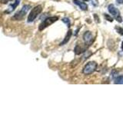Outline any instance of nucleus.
Returning a JSON list of instances; mask_svg holds the SVG:
<instances>
[{"mask_svg": "<svg viewBox=\"0 0 123 115\" xmlns=\"http://www.w3.org/2000/svg\"><path fill=\"white\" fill-rule=\"evenodd\" d=\"M42 6L38 5V6H35L33 9L31 10L30 13H29V16H28V19H27L28 22H32L35 19L37 18L38 15L42 12Z\"/></svg>", "mask_w": 123, "mask_h": 115, "instance_id": "f257e3e1", "label": "nucleus"}, {"mask_svg": "<svg viewBox=\"0 0 123 115\" xmlns=\"http://www.w3.org/2000/svg\"><path fill=\"white\" fill-rule=\"evenodd\" d=\"M58 19H59V17L58 16H52V17H49L47 18H45V20L39 25V26H38V30L42 31L45 28H47L48 26L53 24L54 22H55Z\"/></svg>", "mask_w": 123, "mask_h": 115, "instance_id": "f03ea898", "label": "nucleus"}, {"mask_svg": "<svg viewBox=\"0 0 123 115\" xmlns=\"http://www.w3.org/2000/svg\"><path fill=\"white\" fill-rule=\"evenodd\" d=\"M98 64L95 61H89L88 63L86 64V66L83 68V74L85 75H90L92 73H93L96 69H97Z\"/></svg>", "mask_w": 123, "mask_h": 115, "instance_id": "7ed1b4c3", "label": "nucleus"}, {"mask_svg": "<svg viewBox=\"0 0 123 115\" xmlns=\"http://www.w3.org/2000/svg\"><path fill=\"white\" fill-rule=\"evenodd\" d=\"M29 9H30V6L29 5H25L20 11L15 14V15L12 17V19L13 20H22V19L24 18L27 12L29 11Z\"/></svg>", "mask_w": 123, "mask_h": 115, "instance_id": "20e7f679", "label": "nucleus"}, {"mask_svg": "<svg viewBox=\"0 0 123 115\" xmlns=\"http://www.w3.org/2000/svg\"><path fill=\"white\" fill-rule=\"evenodd\" d=\"M108 10H109V12L115 17V18L116 19L117 22H122V18L120 15V13H119V11L115 7L113 4H110V5L108 6Z\"/></svg>", "mask_w": 123, "mask_h": 115, "instance_id": "39448f33", "label": "nucleus"}, {"mask_svg": "<svg viewBox=\"0 0 123 115\" xmlns=\"http://www.w3.org/2000/svg\"><path fill=\"white\" fill-rule=\"evenodd\" d=\"M83 40L86 45H90L93 43L95 38H93L92 32H89V31H87V32H86L83 34Z\"/></svg>", "mask_w": 123, "mask_h": 115, "instance_id": "423d86ee", "label": "nucleus"}, {"mask_svg": "<svg viewBox=\"0 0 123 115\" xmlns=\"http://www.w3.org/2000/svg\"><path fill=\"white\" fill-rule=\"evenodd\" d=\"M73 2H74L75 5L79 6L80 7V9H82V10L86 11V10L88 9L87 4H86L84 2H80V1H79V0H73Z\"/></svg>", "mask_w": 123, "mask_h": 115, "instance_id": "0eeeda50", "label": "nucleus"}, {"mask_svg": "<svg viewBox=\"0 0 123 115\" xmlns=\"http://www.w3.org/2000/svg\"><path fill=\"white\" fill-rule=\"evenodd\" d=\"M72 34V30H69L68 32H67L66 35H65V38L63 39V41L60 43V45H65L66 43H68V41H69V39H70Z\"/></svg>", "mask_w": 123, "mask_h": 115, "instance_id": "6e6552de", "label": "nucleus"}, {"mask_svg": "<svg viewBox=\"0 0 123 115\" xmlns=\"http://www.w3.org/2000/svg\"><path fill=\"white\" fill-rule=\"evenodd\" d=\"M85 51H86V49L82 48L79 45H77L75 47V53L76 54V55H80L81 53L84 52Z\"/></svg>", "mask_w": 123, "mask_h": 115, "instance_id": "1a4fd4ad", "label": "nucleus"}, {"mask_svg": "<svg viewBox=\"0 0 123 115\" xmlns=\"http://www.w3.org/2000/svg\"><path fill=\"white\" fill-rule=\"evenodd\" d=\"M19 4V0H16L13 4H12V5H10V6H9V10L7 12H11L12 11H13V10H15V9L16 8L17 6H18V5Z\"/></svg>", "mask_w": 123, "mask_h": 115, "instance_id": "9d476101", "label": "nucleus"}, {"mask_svg": "<svg viewBox=\"0 0 123 115\" xmlns=\"http://www.w3.org/2000/svg\"><path fill=\"white\" fill-rule=\"evenodd\" d=\"M115 84H123V75L118 76L115 79Z\"/></svg>", "mask_w": 123, "mask_h": 115, "instance_id": "9b49d317", "label": "nucleus"}, {"mask_svg": "<svg viewBox=\"0 0 123 115\" xmlns=\"http://www.w3.org/2000/svg\"><path fill=\"white\" fill-rule=\"evenodd\" d=\"M115 30H116L117 32L120 34L121 35H123V29L122 28H121V27H119V26H115Z\"/></svg>", "mask_w": 123, "mask_h": 115, "instance_id": "f8f14e48", "label": "nucleus"}, {"mask_svg": "<svg viewBox=\"0 0 123 115\" xmlns=\"http://www.w3.org/2000/svg\"><path fill=\"white\" fill-rule=\"evenodd\" d=\"M62 22L64 23H65V24L68 25V28L70 27V20H69V18H62Z\"/></svg>", "mask_w": 123, "mask_h": 115, "instance_id": "ddd939ff", "label": "nucleus"}, {"mask_svg": "<svg viewBox=\"0 0 123 115\" xmlns=\"http://www.w3.org/2000/svg\"><path fill=\"white\" fill-rule=\"evenodd\" d=\"M93 17H94V20L96 23H99L100 22V19L98 18V15L97 14H94L93 15Z\"/></svg>", "mask_w": 123, "mask_h": 115, "instance_id": "4468645a", "label": "nucleus"}, {"mask_svg": "<svg viewBox=\"0 0 123 115\" xmlns=\"http://www.w3.org/2000/svg\"><path fill=\"white\" fill-rule=\"evenodd\" d=\"M105 18H106V20L109 21V22H113V18H111L110 15H107V14H105Z\"/></svg>", "mask_w": 123, "mask_h": 115, "instance_id": "2eb2a0df", "label": "nucleus"}, {"mask_svg": "<svg viewBox=\"0 0 123 115\" xmlns=\"http://www.w3.org/2000/svg\"><path fill=\"white\" fill-rule=\"evenodd\" d=\"M91 1H92V4L94 6H98V0H91Z\"/></svg>", "mask_w": 123, "mask_h": 115, "instance_id": "dca6fc26", "label": "nucleus"}, {"mask_svg": "<svg viewBox=\"0 0 123 115\" xmlns=\"http://www.w3.org/2000/svg\"><path fill=\"white\" fill-rule=\"evenodd\" d=\"M11 1H12V0H0V2L2 3V4H6V3H8L9 2H11Z\"/></svg>", "mask_w": 123, "mask_h": 115, "instance_id": "f3484780", "label": "nucleus"}, {"mask_svg": "<svg viewBox=\"0 0 123 115\" xmlns=\"http://www.w3.org/2000/svg\"><path fill=\"white\" fill-rule=\"evenodd\" d=\"M118 4H123V0H116Z\"/></svg>", "mask_w": 123, "mask_h": 115, "instance_id": "a211bd4d", "label": "nucleus"}, {"mask_svg": "<svg viewBox=\"0 0 123 115\" xmlns=\"http://www.w3.org/2000/svg\"><path fill=\"white\" fill-rule=\"evenodd\" d=\"M122 50L123 51V41H122Z\"/></svg>", "mask_w": 123, "mask_h": 115, "instance_id": "6ab92c4d", "label": "nucleus"}, {"mask_svg": "<svg viewBox=\"0 0 123 115\" xmlns=\"http://www.w3.org/2000/svg\"><path fill=\"white\" fill-rule=\"evenodd\" d=\"M82 1H83V2H87L88 0H82Z\"/></svg>", "mask_w": 123, "mask_h": 115, "instance_id": "aec40b11", "label": "nucleus"}, {"mask_svg": "<svg viewBox=\"0 0 123 115\" xmlns=\"http://www.w3.org/2000/svg\"><path fill=\"white\" fill-rule=\"evenodd\" d=\"M54 1H55V2H59V1H60V0H54Z\"/></svg>", "mask_w": 123, "mask_h": 115, "instance_id": "412c9836", "label": "nucleus"}]
</instances>
